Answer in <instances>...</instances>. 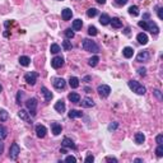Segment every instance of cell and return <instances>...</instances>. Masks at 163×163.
<instances>
[{"mask_svg": "<svg viewBox=\"0 0 163 163\" xmlns=\"http://www.w3.org/2000/svg\"><path fill=\"white\" fill-rule=\"evenodd\" d=\"M138 24H139V27H141L143 29L149 31V32L153 33V34H158L159 33L158 26L153 22V20H140Z\"/></svg>", "mask_w": 163, "mask_h": 163, "instance_id": "6da1fadb", "label": "cell"}, {"mask_svg": "<svg viewBox=\"0 0 163 163\" xmlns=\"http://www.w3.org/2000/svg\"><path fill=\"white\" fill-rule=\"evenodd\" d=\"M82 47L84 51H88V52H93V54H98L99 52V46L97 45L94 41L92 40H83V43H82Z\"/></svg>", "mask_w": 163, "mask_h": 163, "instance_id": "7a4b0ae2", "label": "cell"}, {"mask_svg": "<svg viewBox=\"0 0 163 163\" xmlns=\"http://www.w3.org/2000/svg\"><path fill=\"white\" fill-rule=\"evenodd\" d=\"M127 85H129V88L133 92L136 93V94L143 96V94H145V92H147V89H145V87L143 84H140V83L136 82V80H133V79L127 82Z\"/></svg>", "mask_w": 163, "mask_h": 163, "instance_id": "3957f363", "label": "cell"}, {"mask_svg": "<svg viewBox=\"0 0 163 163\" xmlns=\"http://www.w3.org/2000/svg\"><path fill=\"white\" fill-rule=\"evenodd\" d=\"M26 106H27V108H28V111H29V113H31V115H32V116H36L37 99H36V98H29V99H27Z\"/></svg>", "mask_w": 163, "mask_h": 163, "instance_id": "277c9868", "label": "cell"}, {"mask_svg": "<svg viewBox=\"0 0 163 163\" xmlns=\"http://www.w3.org/2000/svg\"><path fill=\"white\" fill-rule=\"evenodd\" d=\"M97 92H98V94L101 96L102 98H106V97H108V96H110L111 88H110V85L101 84V85H98V88H97Z\"/></svg>", "mask_w": 163, "mask_h": 163, "instance_id": "5b68a950", "label": "cell"}, {"mask_svg": "<svg viewBox=\"0 0 163 163\" xmlns=\"http://www.w3.org/2000/svg\"><path fill=\"white\" fill-rule=\"evenodd\" d=\"M19 153H20V149H19V147H18V144H17V143H13L12 147H10V149H9V157L12 158L13 161H15V159L18 158Z\"/></svg>", "mask_w": 163, "mask_h": 163, "instance_id": "8992f818", "label": "cell"}, {"mask_svg": "<svg viewBox=\"0 0 163 163\" xmlns=\"http://www.w3.org/2000/svg\"><path fill=\"white\" fill-rule=\"evenodd\" d=\"M37 73L36 71H29V73H27L26 75H24V80H26L28 84L31 85H34L36 84V82H37Z\"/></svg>", "mask_w": 163, "mask_h": 163, "instance_id": "52a82bcc", "label": "cell"}, {"mask_svg": "<svg viewBox=\"0 0 163 163\" xmlns=\"http://www.w3.org/2000/svg\"><path fill=\"white\" fill-rule=\"evenodd\" d=\"M52 84L56 89H64L65 85H66V82L62 78H54L52 79Z\"/></svg>", "mask_w": 163, "mask_h": 163, "instance_id": "ba28073f", "label": "cell"}, {"mask_svg": "<svg viewBox=\"0 0 163 163\" xmlns=\"http://www.w3.org/2000/svg\"><path fill=\"white\" fill-rule=\"evenodd\" d=\"M149 52L147 50H144V51H140L139 54L136 55V61H139V62H147L149 61Z\"/></svg>", "mask_w": 163, "mask_h": 163, "instance_id": "9c48e42d", "label": "cell"}, {"mask_svg": "<svg viewBox=\"0 0 163 163\" xmlns=\"http://www.w3.org/2000/svg\"><path fill=\"white\" fill-rule=\"evenodd\" d=\"M18 116H19L22 120L26 121V122L32 124V120H31V113H29V112H27L26 110H22V108H20V110L18 111Z\"/></svg>", "mask_w": 163, "mask_h": 163, "instance_id": "30bf717a", "label": "cell"}, {"mask_svg": "<svg viewBox=\"0 0 163 163\" xmlns=\"http://www.w3.org/2000/svg\"><path fill=\"white\" fill-rule=\"evenodd\" d=\"M51 65H52V68H55V69L61 68L62 65H64V57H61V56H55L52 60H51Z\"/></svg>", "mask_w": 163, "mask_h": 163, "instance_id": "8fae6325", "label": "cell"}, {"mask_svg": "<svg viewBox=\"0 0 163 163\" xmlns=\"http://www.w3.org/2000/svg\"><path fill=\"white\" fill-rule=\"evenodd\" d=\"M46 133H47L46 126H43V125H37L36 126V134L40 139H42V138L46 136Z\"/></svg>", "mask_w": 163, "mask_h": 163, "instance_id": "7c38bea8", "label": "cell"}, {"mask_svg": "<svg viewBox=\"0 0 163 163\" xmlns=\"http://www.w3.org/2000/svg\"><path fill=\"white\" fill-rule=\"evenodd\" d=\"M62 148H70V149H77V145L74 144V141H73L70 138H64L62 139Z\"/></svg>", "mask_w": 163, "mask_h": 163, "instance_id": "4fadbf2b", "label": "cell"}, {"mask_svg": "<svg viewBox=\"0 0 163 163\" xmlns=\"http://www.w3.org/2000/svg\"><path fill=\"white\" fill-rule=\"evenodd\" d=\"M54 108H55V111L56 112H59V113H62V112H65V102L62 101V99H59V101L55 103V106H54Z\"/></svg>", "mask_w": 163, "mask_h": 163, "instance_id": "5bb4252c", "label": "cell"}, {"mask_svg": "<svg viewBox=\"0 0 163 163\" xmlns=\"http://www.w3.org/2000/svg\"><path fill=\"white\" fill-rule=\"evenodd\" d=\"M68 99L70 102H73V103H79L80 102V96H79L78 93H75V92H71V93H69Z\"/></svg>", "mask_w": 163, "mask_h": 163, "instance_id": "9a60e30c", "label": "cell"}, {"mask_svg": "<svg viewBox=\"0 0 163 163\" xmlns=\"http://www.w3.org/2000/svg\"><path fill=\"white\" fill-rule=\"evenodd\" d=\"M41 92H42V94L45 96V101L48 102L52 99V93H51L48 89L46 88V87H41Z\"/></svg>", "mask_w": 163, "mask_h": 163, "instance_id": "2e32d148", "label": "cell"}, {"mask_svg": "<svg viewBox=\"0 0 163 163\" xmlns=\"http://www.w3.org/2000/svg\"><path fill=\"white\" fill-rule=\"evenodd\" d=\"M51 130H52L54 135H59V134H61L62 127H61V125L57 122H51Z\"/></svg>", "mask_w": 163, "mask_h": 163, "instance_id": "e0dca14e", "label": "cell"}, {"mask_svg": "<svg viewBox=\"0 0 163 163\" xmlns=\"http://www.w3.org/2000/svg\"><path fill=\"white\" fill-rule=\"evenodd\" d=\"M80 103H82L83 107H85V108H89V107L94 106V102H93V99L89 98V97H85V98H83Z\"/></svg>", "mask_w": 163, "mask_h": 163, "instance_id": "ac0fdd59", "label": "cell"}, {"mask_svg": "<svg viewBox=\"0 0 163 163\" xmlns=\"http://www.w3.org/2000/svg\"><path fill=\"white\" fill-rule=\"evenodd\" d=\"M61 17H62V19H64V20H69V19H71V17H73V12H71V9L65 8V9L61 12Z\"/></svg>", "mask_w": 163, "mask_h": 163, "instance_id": "d6986e66", "label": "cell"}, {"mask_svg": "<svg viewBox=\"0 0 163 163\" xmlns=\"http://www.w3.org/2000/svg\"><path fill=\"white\" fill-rule=\"evenodd\" d=\"M68 116H69V119H78V117L83 116V112L82 111H78V110H70Z\"/></svg>", "mask_w": 163, "mask_h": 163, "instance_id": "ffe728a7", "label": "cell"}, {"mask_svg": "<svg viewBox=\"0 0 163 163\" xmlns=\"http://www.w3.org/2000/svg\"><path fill=\"white\" fill-rule=\"evenodd\" d=\"M136 40H138V42H139L140 45H147L148 43V36H147V33H139L136 36Z\"/></svg>", "mask_w": 163, "mask_h": 163, "instance_id": "44dd1931", "label": "cell"}, {"mask_svg": "<svg viewBox=\"0 0 163 163\" xmlns=\"http://www.w3.org/2000/svg\"><path fill=\"white\" fill-rule=\"evenodd\" d=\"M122 55L126 59H130V57H133V55H134V50H133V47H125L124 50H122Z\"/></svg>", "mask_w": 163, "mask_h": 163, "instance_id": "7402d4cb", "label": "cell"}, {"mask_svg": "<svg viewBox=\"0 0 163 163\" xmlns=\"http://www.w3.org/2000/svg\"><path fill=\"white\" fill-rule=\"evenodd\" d=\"M110 15L108 14H102L101 17H99V23L102 24V26H107V24H110Z\"/></svg>", "mask_w": 163, "mask_h": 163, "instance_id": "603a6c76", "label": "cell"}, {"mask_svg": "<svg viewBox=\"0 0 163 163\" xmlns=\"http://www.w3.org/2000/svg\"><path fill=\"white\" fill-rule=\"evenodd\" d=\"M69 85H70L71 88H78L79 87V79L77 77H70V79H69Z\"/></svg>", "mask_w": 163, "mask_h": 163, "instance_id": "cb8c5ba5", "label": "cell"}, {"mask_svg": "<svg viewBox=\"0 0 163 163\" xmlns=\"http://www.w3.org/2000/svg\"><path fill=\"white\" fill-rule=\"evenodd\" d=\"M145 140V136L143 133H136L135 134V143L136 144H143Z\"/></svg>", "mask_w": 163, "mask_h": 163, "instance_id": "d4e9b609", "label": "cell"}, {"mask_svg": "<svg viewBox=\"0 0 163 163\" xmlns=\"http://www.w3.org/2000/svg\"><path fill=\"white\" fill-rule=\"evenodd\" d=\"M110 23L112 24L113 28H121V27H122V22H121L119 18H112L110 20Z\"/></svg>", "mask_w": 163, "mask_h": 163, "instance_id": "484cf974", "label": "cell"}, {"mask_svg": "<svg viewBox=\"0 0 163 163\" xmlns=\"http://www.w3.org/2000/svg\"><path fill=\"white\" fill-rule=\"evenodd\" d=\"M82 26H83L82 19H75L74 22H73V31H80Z\"/></svg>", "mask_w": 163, "mask_h": 163, "instance_id": "4316f807", "label": "cell"}, {"mask_svg": "<svg viewBox=\"0 0 163 163\" xmlns=\"http://www.w3.org/2000/svg\"><path fill=\"white\" fill-rule=\"evenodd\" d=\"M19 64L22 65V66H28L31 64V59L28 56H20L19 57Z\"/></svg>", "mask_w": 163, "mask_h": 163, "instance_id": "83f0119b", "label": "cell"}, {"mask_svg": "<svg viewBox=\"0 0 163 163\" xmlns=\"http://www.w3.org/2000/svg\"><path fill=\"white\" fill-rule=\"evenodd\" d=\"M129 14L133 17H138L139 15V8H138L136 5H131L129 8Z\"/></svg>", "mask_w": 163, "mask_h": 163, "instance_id": "f1b7e54d", "label": "cell"}, {"mask_svg": "<svg viewBox=\"0 0 163 163\" xmlns=\"http://www.w3.org/2000/svg\"><path fill=\"white\" fill-rule=\"evenodd\" d=\"M6 136H8V130H6V127H5V126L0 125V139L4 140Z\"/></svg>", "mask_w": 163, "mask_h": 163, "instance_id": "f546056e", "label": "cell"}, {"mask_svg": "<svg viewBox=\"0 0 163 163\" xmlns=\"http://www.w3.org/2000/svg\"><path fill=\"white\" fill-rule=\"evenodd\" d=\"M65 37H66L68 40H71V38H74V36H75V33H74V31H73L71 28H66L65 29Z\"/></svg>", "mask_w": 163, "mask_h": 163, "instance_id": "4dcf8cb0", "label": "cell"}, {"mask_svg": "<svg viewBox=\"0 0 163 163\" xmlns=\"http://www.w3.org/2000/svg\"><path fill=\"white\" fill-rule=\"evenodd\" d=\"M97 14H98V10H97L96 8H89L88 10H87V15H88L89 18H93V17H96Z\"/></svg>", "mask_w": 163, "mask_h": 163, "instance_id": "1f68e13d", "label": "cell"}, {"mask_svg": "<svg viewBox=\"0 0 163 163\" xmlns=\"http://www.w3.org/2000/svg\"><path fill=\"white\" fill-rule=\"evenodd\" d=\"M98 61H99L98 56H93V57H91L88 60V65H89V66H96V65L98 64Z\"/></svg>", "mask_w": 163, "mask_h": 163, "instance_id": "d6a6232c", "label": "cell"}, {"mask_svg": "<svg viewBox=\"0 0 163 163\" xmlns=\"http://www.w3.org/2000/svg\"><path fill=\"white\" fill-rule=\"evenodd\" d=\"M88 34H89V36L94 37V36H97V34H98V31H97V28H96L94 26H89L88 27Z\"/></svg>", "mask_w": 163, "mask_h": 163, "instance_id": "836d02e7", "label": "cell"}, {"mask_svg": "<svg viewBox=\"0 0 163 163\" xmlns=\"http://www.w3.org/2000/svg\"><path fill=\"white\" fill-rule=\"evenodd\" d=\"M8 117H9V115H8V112H6L5 110H0V121H6L8 120Z\"/></svg>", "mask_w": 163, "mask_h": 163, "instance_id": "e575fe53", "label": "cell"}, {"mask_svg": "<svg viewBox=\"0 0 163 163\" xmlns=\"http://www.w3.org/2000/svg\"><path fill=\"white\" fill-rule=\"evenodd\" d=\"M50 51L52 54H57V52H60V51H61V48H60V46H59V45L52 43V45H51V47H50Z\"/></svg>", "mask_w": 163, "mask_h": 163, "instance_id": "d590c367", "label": "cell"}, {"mask_svg": "<svg viewBox=\"0 0 163 163\" xmlns=\"http://www.w3.org/2000/svg\"><path fill=\"white\" fill-rule=\"evenodd\" d=\"M155 154H157V157H163V145L162 144H158L157 149H155Z\"/></svg>", "mask_w": 163, "mask_h": 163, "instance_id": "8d00e7d4", "label": "cell"}, {"mask_svg": "<svg viewBox=\"0 0 163 163\" xmlns=\"http://www.w3.org/2000/svg\"><path fill=\"white\" fill-rule=\"evenodd\" d=\"M71 47H73V45H71V42L70 41H68V40H65L64 42H62V48H64V50H71Z\"/></svg>", "mask_w": 163, "mask_h": 163, "instance_id": "74e56055", "label": "cell"}, {"mask_svg": "<svg viewBox=\"0 0 163 163\" xmlns=\"http://www.w3.org/2000/svg\"><path fill=\"white\" fill-rule=\"evenodd\" d=\"M117 127H119V122H111L108 126H107V129H108V131H115V130H117Z\"/></svg>", "mask_w": 163, "mask_h": 163, "instance_id": "f35d334b", "label": "cell"}, {"mask_svg": "<svg viewBox=\"0 0 163 163\" xmlns=\"http://www.w3.org/2000/svg\"><path fill=\"white\" fill-rule=\"evenodd\" d=\"M138 74H139L140 77H145V74H147V69L145 68H139L138 69Z\"/></svg>", "mask_w": 163, "mask_h": 163, "instance_id": "ab89813d", "label": "cell"}, {"mask_svg": "<svg viewBox=\"0 0 163 163\" xmlns=\"http://www.w3.org/2000/svg\"><path fill=\"white\" fill-rule=\"evenodd\" d=\"M65 162H73V163H75V162H77V158H75L74 155H68V157L65 158Z\"/></svg>", "mask_w": 163, "mask_h": 163, "instance_id": "60d3db41", "label": "cell"}, {"mask_svg": "<svg viewBox=\"0 0 163 163\" xmlns=\"http://www.w3.org/2000/svg\"><path fill=\"white\" fill-rule=\"evenodd\" d=\"M127 1H129V0H115L116 5H119V6H122L125 4H127Z\"/></svg>", "mask_w": 163, "mask_h": 163, "instance_id": "b9f144b4", "label": "cell"}, {"mask_svg": "<svg viewBox=\"0 0 163 163\" xmlns=\"http://www.w3.org/2000/svg\"><path fill=\"white\" fill-rule=\"evenodd\" d=\"M155 141H157V144H162L163 143V135L162 134H159L155 136Z\"/></svg>", "mask_w": 163, "mask_h": 163, "instance_id": "7bdbcfd3", "label": "cell"}, {"mask_svg": "<svg viewBox=\"0 0 163 163\" xmlns=\"http://www.w3.org/2000/svg\"><path fill=\"white\" fill-rule=\"evenodd\" d=\"M162 6H157V14H158V18L159 19H163V14H162Z\"/></svg>", "mask_w": 163, "mask_h": 163, "instance_id": "ee69618b", "label": "cell"}, {"mask_svg": "<svg viewBox=\"0 0 163 163\" xmlns=\"http://www.w3.org/2000/svg\"><path fill=\"white\" fill-rule=\"evenodd\" d=\"M84 161H85L87 163H89V162H93V161H94V157H93V155H92L91 153H89V154L85 157V159H84Z\"/></svg>", "mask_w": 163, "mask_h": 163, "instance_id": "f6af8a7d", "label": "cell"}, {"mask_svg": "<svg viewBox=\"0 0 163 163\" xmlns=\"http://www.w3.org/2000/svg\"><path fill=\"white\" fill-rule=\"evenodd\" d=\"M22 97H23V92H18L17 93V103H18V105H20V99H22Z\"/></svg>", "mask_w": 163, "mask_h": 163, "instance_id": "bcb514c9", "label": "cell"}, {"mask_svg": "<svg viewBox=\"0 0 163 163\" xmlns=\"http://www.w3.org/2000/svg\"><path fill=\"white\" fill-rule=\"evenodd\" d=\"M153 93H154L155 96H157V98H158V99H162V94H161V91H159V89H154Z\"/></svg>", "mask_w": 163, "mask_h": 163, "instance_id": "7dc6e473", "label": "cell"}, {"mask_svg": "<svg viewBox=\"0 0 163 163\" xmlns=\"http://www.w3.org/2000/svg\"><path fill=\"white\" fill-rule=\"evenodd\" d=\"M106 161L107 162H113V163H117V159L115 157H106Z\"/></svg>", "mask_w": 163, "mask_h": 163, "instance_id": "c3c4849f", "label": "cell"}, {"mask_svg": "<svg viewBox=\"0 0 163 163\" xmlns=\"http://www.w3.org/2000/svg\"><path fill=\"white\" fill-rule=\"evenodd\" d=\"M3 150H4V143H3V140L0 139V155H1Z\"/></svg>", "mask_w": 163, "mask_h": 163, "instance_id": "681fc988", "label": "cell"}, {"mask_svg": "<svg viewBox=\"0 0 163 163\" xmlns=\"http://www.w3.org/2000/svg\"><path fill=\"white\" fill-rule=\"evenodd\" d=\"M96 1L98 3V4H101V5H103V4H105V3H106V0H96Z\"/></svg>", "mask_w": 163, "mask_h": 163, "instance_id": "f907efd6", "label": "cell"}, {"mask_svg": "<svg viewBox=\"0 0 163 163\" xmlns=\"http://www.w3.org/2000/svg\"><path fill=\"white\" fill-rule=\"evenodd\" d=\"M91 77H84V79H83V80H84V82H89V80H91Z\"/></svg>", "mask_w": 163, "mask_h": 163, "instance_id": "816d5d0a", "label": "cell"}, {"mask_svg": "<svg viewBox=\"0 0 163 163\" xmlns=\"http://www.w3.org/2000/svg\"><path fill=\"white\" fill-rule=\"evenodd\" d=\"M130 33V28L127 27V28H125V34H129Z\"/></svg>", "mask_w": 163, "mask_h": 163, "instance_id": "f5cc1de1", "label": "cell"}, {"mask_svg": "<svg viewBox=\"0 0 163 163\" xmlns=\"http://www.w3.org/2000/svg\"><path fill=\"white\" fill-rule=\"evenodd\" d=\"M134 162H143V159H140V158H136Z\"/></svg>", "mask_w": 163, "mask_h": 163, "instance_id": "db71d44e", "label": "cell"}, {"mask_svg": "<svg viewBox=\"0 0 163 163\" xmlns=\"http://www.w3.org/2000/svg\"><path fill=\"white\" fill-rule=\"evenodd\" d=\"M84 91H85L87 93H89V92H91V88H84Z\"/></svg>", "mask_w": 163, "mask_h": 163, "instance_id": "11a10c76", "label": "cell"}, {"mask_svg": "<svg viewBox=\"0 0 163 163\" xmlns=\"http://www.w3.org/2000/svg\"><path fill=\"white\" fill-rule=\"evenodd\" d=\"M1 91H3V87H1V85H0V93H1Z\"/></svg>", "mask_w": 163, "mask_h": 163, "instance_id": "9f6ffc18", "label": "cell"}, {"mask_svg": "<svg viewBox=\"0 0 163 163\" xmlns=\"http://www.w3.org/2000/svg\"><path fill=\"white\" fill-rule=\"evenodd\" d=\"M61 1H62V0H61Z\"/></svg>", "mask_w": 163, "mask_h": 163, "instance_id": "6f0895ef", "label": "cell"}]
</instances>
